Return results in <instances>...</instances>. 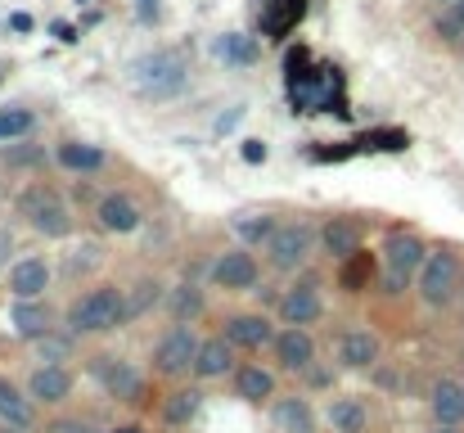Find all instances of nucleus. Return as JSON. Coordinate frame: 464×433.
<instances>
[{
	"label": "nucleus",
	"instance_id": "obj_1",
	"mask_svg": "<svg viewBox=\"0 0 464 433\" xmlns=\"http://www.w3.org/2000/svg\"><path fill=\"white\" fill-rule=\"evenodd\" d=\"M131 320L127 311V289L118 285H95L86 289L68 311H63V330L68 334H113Z\"/></svg>",
	"mask_w": 464,
	"mask_h": 433
},
{
	"label": "nucleus",
	"instance_id": "obj_2",
	"mask_svg": "<svg viewBox=\"0 0 464 433\" xmlns=\"http://www.w3.org/2000/svg\"><path fill=\"white\" fill-rule=\"evenodd\" d=\"M429 253H433V249H429L415 231H392V235L383 240V293H388V298L406 293V289L415 285V276L424 271Z\"/></svg>",
	"mask_w": 464,
	"mask_h": 433
},
{
	"label": "nucleus",
	"instance_id": "obj_3",
	"mask_svg": "<svg viewBox=\"0 0 464 433\" xmlns=\"http://www.w3.org/2000/svg\"><path fill=\"white\" fill-rule=\"evenodd\" d=\"M18 217L45 240H68L72 235V208L63 203V194L54 185H41V181L27 185L18 194Z\"/></svg>",
	"mask_w": 464,
	"mask_h": 433
},
{
	"label": "nucleus",
	"instance_id": "obj_4",
	"mask_svg": "<svg viewBox=\"0 0 464 433\" xmlns=\"http://www.w3.org/2000/svg\"><path fill=\"white\" fill-rule=\"evenodd\" d=\"M315 249H320V226H311V221H280L262 253H266V267L271 271L294 276V271L307 267Z\"/></svg>",
	"mask_w": 464,
	"mask_h": 433
},
{
	"label": "nucleus",
	"instance_id": "obj_5",
	"mask_svg": "<svg viewBox=\"0 0 464 433\" xmlns=\"http://www.w3.org/2000/svg\"><path fill=\"white\" fill-rule=\"evenodd\" d=\"M464 289V267H460V253L456 249H433L429 253V262H424V271L415 276V293H420V302L424 307H451L456 298H460Z\"/></svg>",
	"mask_w": 464,
	"mask_h": 433
},
{
	"label": "nucleus",
	"instance_id": "obj_6",
	"mask_svg": "<svg viewBox=\"0 0 464 433\" xmlns=\"http://www.w3.org/2000/svg\"><path fill=\"white\" fill-rule=\"evenodd\" d=\"M185 73H189V64H185L180 50H158V54L136 64V86L150 100H167V95H176L185 86Z\"/></svg>",
	"mask_w": 464,
	"mask_h": 433
},
{
	"label": "nucleus",
	"instance_id": "obj_7",
	"mask_svg": "<svg viewBox=\"0 0 464 433\" xmlns=\"http://www.w3.org/2000/svg\"><path fill=\"white\" fill-rule=\"evenodd\" d=\"M198 348H203V339L194 334V325H171V330L154 343V370L167 375V379L189 375L194 361H198Z\"/></svg>",
	"mask_w": 464,
	"mask_h": 433
},
{
	"label": "nucleus",
	"instance_id": "obj_8",
	"mask_svg": "<svg viewBox=\"0 0 464 433\" xmlns=\"http://www.w3.org/2000/svg\"><path fill=\"white\" fill-rule=\"evenodd\" d=\"M257 280H262V262H257V253H253L248 244H235V249L217 253V262H212V285L217 289H226V293H248Z\"/></svg>",
	"mask_w": 464,
	"mask_h": 433
},
{
	"label": "nucleus",
	"instance_id": "obj_9",
	"mask_svg": "<svg viewBox=\"0 0 464 433\" xmlns=\"http://www.w3.org/2000/svg\"><path fill=\"white\" fill-rule=\"evenodd\" d=\"M91 375H95V384H100L109 398H118V402H136L140 389H145L140 370H136L127 357H113V352H100V357L91 361Z\"/></svg>",
	"mask_w": 464,
	"mask_h": 433
},
{
	"label": "nucleus",
	"instance_id": "obj_10",
	"mask_svg": "<svg viewBox=\"0 0 464 433\" xmlns=\"http://www.w3.org/2000/svg\"><path fill=\"white\" fill-rule=\"evenodd\" d=\"M280 320L285 325H303V330H311L320 316H324V298H320V280H294V285L280 293Z\"/></svg>",
	"mask_w": 464,
	"mask_h": 433
},
{
	"label": "nucleus",
	"instance_id": "obj_11",
	"mask_svg": "<svg viewBox=\"0 0 464 433\" xmlns=\"http://www.w3.org/2000/svg\"><path fill=\"white\" fill-rule=\"evenodd\" d=\"M271 352H276L280 370H289V375L315 370V339H311V330H303V325H280Z\"/></svg>",
	"mask_w": 464,
	"mask_h": 433
},
{
	"label": "nucleus",
	"instance_id": "obj_12",
	"mask_svg": "<svg viewBox=\"0 0 464 433\" xmlns=\"http://www.w3.org/2000/svg\"><path fill=\"white\" fill-rule=\"evenodd\" d=\"M239 352H262V348H271L276 343V325H271V316L266 311H235L230 320H226V330H221Z\"/></svg>",
	"mask_w": 464,
	"mask_h": 433
},
{
	"label": "nucleus",
	"instance_id": "obj_13",
	"mask_svg": "<svg viewBox=\"0 0 464 433\" xmlns=\"http://www.w3.org/2000/svg\"><path fill=\"white\" fill-rule=\"evenodd\" d=\"M95 221H100V231H109V235H136V231L145 226V212H140V203H136L131 194L113 190V194H104V199L95 203Z\"/></svg>",
	"mask_w": 464,
	"mask_h": 433
},
{
	"label": "nucleus",
	"instance_id": "obj_14",
	"mask_svg": "<svg viewBox=\"0 0 464 433\" xmlns=\"http://www.w3.org/2000/svg\"><path fill=\"white\" fill-rule=\"evenodd\" d=\"M379 357H383V343H379V334H374L370 325L343 330V339H338V361H343L347 370H370V366H379Z\"/></svg>",
	"mask_w": 464,
	"mask_h": 433
},
{
	"label": "nucleus",
	"instance_id": "obj_15",
	"mask_svg": "<svg viewBox=\"0 0 464 433\" xmlns=\"http://www.w3.org/2000/svg\"><path fill=\"white\" fill-rule=\"evenodd\" d=\"M50 280H54V271H50L45 258H18V262L9 267V293H14L18 302H36V298H45Z\"/></svg>",
	"mask_w": 464,
	"mask_h": 433
},
{
	"label": "nucleus",
	"instance_id": "obj_16",
	"mask_svg": "<svg viewBox=\"0 0 464 433\" xmlns=\"http://www.w3.org/2000/svg\"><path fill=\"white\" fill-rule=\"evenodd\" d=\"M27 398L41 407H59L72 398V370L68 366H36L27 375Z\"/></svg>",
	"mask_w": 464,
	"mask_h": 433
},
{
	"label": "nucleus",
	"instance_id": "obj_17",
	"mask_svg": "<svg viewBox=\"0 0 464 433\" xmlns=\"http://www.w3.org/2000/svg\"><path fill=\"white\" fill-rule=\"evenodd\" d=\"M320 253H329L334 262H347L361 253V226L352 217H329L320 221Z\"/></svg>",
	"mask_w": 464,
	"mask_h": 433
},
{
	"label": "nucleus",
	"instance_id": "obj_18",
	"mask_svg": "<svg viewBox=\"0 0 464 433\" xmlns=\"http://www.w3.org/2000/svg\"><path fill=\"white\" fill-rule=\"evenodd\" d=\"M235 343L226 339V334H212V339H203V348H198V361H194V375L198 379H226V375H235L239 366H235Z\"/></svg>",
	"mask_w": 464,
	"mask_h": 433
},
{
	"label": "nucleus",
	"instance_id": "obj_19",
	"mask_svg": "<svg viewBox=\"0 0 464 433\" xmlns=\"http://www.w3.org/2000/svg\"><path fill=\"white\" fill-rule=\"evenodd\" d=\"M9 330H14L18 339H27V343L45 339V334L54 330V316H50L45 298H36V302H18V298H14V307H9Z\"/></svg>",
	"mask_w": 464,
	"mask_h": 433
},
{
	"label": "nucleus",
	"instance_id": "obj_20",
	"mask_svg": "<svg viewBox=\"0 0 464 433\" xmlns=\"http://www.w3.org/2000/svg\"><path fill=\"white\" fill-rule=\"evenodd\" d=\"M54 162L63 167V172H72V176H95V172H104V149L100 144H86V141H59L54 144Z\"/></svg>",
	"mask_w": 464,
	"mask_h": 433
},
{
	"label": "nucleus",
	"instance_id": "obj_21",
	"mask_svg": "<svg viewBox=\"0 0 464 433\" xmlns=\"http://www.w3.org/2000/svg\"><path fill=\"white\" fill-rule=\"evenodd\" d=\"M271 425H276V433H315L320 429V420H315L307 398H276V402H271Z\"/></svg>",
	"mask_w": 464,
	"mask_h": 433
},
{
	"label": "nucleus",
	"instance_id": "obj_22",
	"mask_svg": "<svg viewBox=\"0 0 464 433\" xmlns=\"http://www.w3.org/2000/svg\"><path fill=\"white\" fill-rule=\"evenodd\" d=\"M0 425H14V429H23V433L36 425V402L14 379H0Z\"/></svg>",
	"mask_w": 464,
	"mask_h": 433
},
{
	"label": "nucleus",
	"instance_id": "obj_23",
	"mask_svg": "<svg viewBox=\"0 0 464 433\" xmlns=\"http://www.w3.org/2000/svg\"><path fill=\"white\" fill-rule=\"evenodd\" d=\"M365 425H370V411L361 398H329V407H324L329 433H365Z\"/></svg>",
	"mask_w": 464,
	"mask_h": 433
},
{
	"label": "nucleus",
	"instance_id": "obj_24",
	"mask_svg": "<svg viewBox=\"0 0 464 433\" xmlns=\"http://www.w3.org/2000/svg\"><path fill=\"white\" fill-rule=\"evenodd\" d=\"M235 398H244V402H276V370H266L257 361L239 366L235 370Z\"/></svg>",
	"mask_w": 464,
	"mask_h": 433
},
{
	"label": "nucleus",
	"instance_id": "obj_25",
	"mask_svg": "<svg viewBox=\"0 0 464 433\" xmlns=\"http://www.w3.org/2000/svg\"><path fill=\"white\" fill-rule=\"evenodd\" d=\"M429 411H433V420H438V425H447V429H460V420H464V384H451V379L433 384Z\"/></svg>",
	"mask_w": 464,
	"mask_h": 433
},
{
	"label": "nucleus",
	"instance_id": "obj_26",
	"mask_svg": "<svg viewBox=\"0 0 464 433\" xmlns=\"http://www.w3.org/2000/svg\"><path fill=\"white\" fill-rule=\"evenodd\" d=\"M203 307H208V298H203V289L194 285V280L167 289V311H171L176 325H194V320L203 316Z\"/></svg>",
	"mask_w": 464,
	"mask_h": 433
},
{
	"label": "nucleus",
	"instance_id": "obj_27",
	"mask_svg": "<svg viewBox=\"0 0 464 433\" xmlns=\"http://www.w3.org/2000/svg\"><path fill=\"white\" fill-rule=\"evenodd\" d=\"M198 411H203V393H198V389H176V393L162 402V420H167V425H176V429H180V425H189Z\"/></svg>",
	"mask_w": 464,
	"mask_h": 433
},
{
	"label": "nucleus",
	"instance_id": "obj_28",
	"mask_svg": "<svg viewBox=\"0 0 464 433\" xmlns=\"http://www.w3.org/2000/svg\"><path fill=\"white\" fill-rule=\"evenodd\" d=\"M276 226H280V221H276L271 212H248V217H235V235H239V244H248V249H253V244H262V249H266V240L276 235Z\"/></svg>",
	"mask_w": 464,
	"mask_h": 433
},
{
	"label": "nucleus",
	"instance_id": "obj_29",
	"mask_svg": "<svg viewBox=\"0 0 464 433\" xmlns=\"http://www.w3.org/2000/svg\"><path fill=\"white\" fill-rule=\"evenodd\" d=\"M72 339L77 334H59V330H50L45 339H36V357H41V366H63L68 357H72Z\"/></svg>",
	"mask_w": 464,
	"mask_h": 433
},
{
	"label": "nucleus",
	"instance_id": "obj_30",
	"mask_svg": "<svg viewBox=\"0 0 464 433\" xmlns=\"http://www.w3.org/2000/svg\"><path fill=\"white\" fill-rule=\"evenodd\" d=\"M433 32H438L447 45H464V0L447 5V9H438V18H433Z\"/></svg>",
	"mask_w": 464,
	"mask_h": 433
},
{
	"label": "nucleus",
	"instance_id": "obj_31",
	"mask_svg": "<svg viewBox=\"0 0 464 433\" xmlns=\"http://www.w3.org/2000/svg\"><path fill=\"white\" fill-rule=\"evenodd\" d=\"M162 298H167V289L158 285V280H136V285L127 289V311H131V320L145 316L150 307H158Z\"/></svg>",
	"mask_w": 464,
	"mask_h": 433
},
{
	"label": "nucleus",
	"instance_id": "obj_32",
	"mask_svg": "<svg viewBox=\"0 0 464 433\" xmlns=\"http://www.w3.org/2000/svg\"><path fill=\"white\" fill-rule=\"evenodd\" d=\"M27 132H32V113H23V109L0 113V141H14V136H27Z\"/></svg>",
	"mask_w": 464,
	"mask_h": 433
},
{
	"label": "nucleus",
	"instance_id": "obj_33",
	"mask_svg": "<svg viewBox=\"0 0 464 433\" xmlns=\"http://www.w3.org/2000/svg\"><path fill=\"white\" fill-rule=\"evenodd\" d=\"M361 285H365V267H361V253H356V258H347V267H343V289H347V293H361Z\"/></svg>",
	"mask_w": 464,
	"mask_h": 433
},
{
	"label": "nucleus",
	"instance_id": "obj_34",
	"mask_svg": "<svg viewBox=\"0 0 464 433\" xmlns=\"http://www.w3.org/2000/svg\"><path fill=\"white\" fill-rule=\"evenodd\" d=\"M221 54H230V59L244 64V59H253V45H248L244 36H226V41H221Z\"/></svg>",
	"mask_w": 464,
	"mask_h": 433
},
{
	"label": "nucleus",
	"instance_id": "obj_35",
	"mask_svg": "<svg viewBox=\"0 0 464 433\" xmlns=\"http://www.w3.org/2000/svg\"><path fill=\"white\" fill-rule=\"evenodd\" d=\"M50 433H100V429L86 425V420H59V425H50Z\"/></svg>",
	"mask_w": 464,
	"mask_h": 433
},
{
	"label": "nucleus",
	"instance_id": "obj_36",
	"mask_svg": "<svg viewBox=\"0 0 464 433\" xmlns=\"http://www.w3.org/2000/svg\"><path fill=\"white\" fill-rule=\"evenodd\" d=\"M244 158H248V162H257V158H266V144L248 141V149H244Z\"/></svg>",
	"mask_w": 464,
	"mask_h": 433
},
{
	"label": "nucleus",
	"instance_id": "obj_37",
	"mask_svg": "<svg viewBox=\"0 0 464 433\" xmlns=\"http://www.w3.org/2000/svg\"><path fill=\"white\" fill-rule=\"evenodd\" d=\"M109 433H145L140 425H122V429H109Z\"/></svg>",
	"mask_w": 464,
	"mask_h": 433
},
{
	"label": "nucleus",
	"instance_id": "obj_38",
	"mask_svg": "<svg viewBox=\"0 0 464 433\" xmlns=\"http://www.w3.org/2000/svg\"><path fill=\"white\" fill-rule=\"evenodd\" d=\"M0 433H23V429H14V425H0Z\"/></svg>",
	"mask_w": 464,
	"mask_h": 433
},
{
	"label": "nucleus",
	"instance_id": "obj_39",
	"mask_svg": "<svg viewBox=\"0 0 464 433\" xmlns=\"http://www.w3.org/2000/svg\"><path fill=\"white\" fill-rule=\"evenodd\" d=\"M433 5H438V9H447V5H456V0H433Z\"/></svg>",
	"mask_w": 464,
	"mask_h": 433
},
{
	"label": "nucleus",
	"instance_id": "obj_40",
	"mask_svg": "<svg viewBox=\"0 0 464 433\" xmlns=\"http://www.w3.org/2000/svg\"><path fill=\"white\" fill-rule=\"evenodd\" d=\"M433 433H460V429H447V425H438V429H433Z\"/></svg>",
	"mask_w": 464,
	"mask_h": 433
}]
</instances>
